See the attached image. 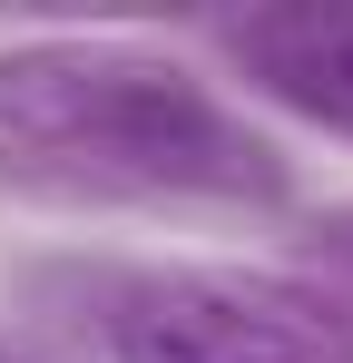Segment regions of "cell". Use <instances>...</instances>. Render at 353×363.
I'll use <instances>...</instances> for the list:
<instances>
[{"mask_svg":"<svg viewBox=\"0 0 353 363\" xmlns=\"http://www.w3.org/2000/svg\"><path fill=\"white\" fill-rule=\"evenodd\" d=\"M108 363H353V314L265 265H157L99 314Z\"/></svg>","mask_w":353,"mask_h":363,"instance_id":"obj_2","label":"cell"},{"mask_svg":"<svg viewBox=\"0 0 353 363\" xmlns=\"http://www.w3.org/2000/svg\"><path fill=\"white\" fill-rule=\"evenodd\" d=\"M226 60L285 118L324 128V138H353V0H275V10H245V20H226Z\"/></svg>","mask_w":353,"mask_h":363,"instance_id":"obj_3","label":"cell"},{"mask_svg":"<svg viewBox=\"0 0 353 363\" xmlns=\"http://www.w3.org/2000/svg\"><path fill=\"white\" fill-rule=\"evenodd\" d=\"M0 186L50 206H275V138L138 40L0 50Z\"/></svg>","mask_w":353,"mask_h":363,"instance_id":"obj_1","label":"cell"}]
</instances>
